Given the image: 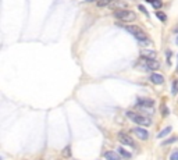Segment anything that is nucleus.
I'll use <instances>...</instances> for the list:
<instances>
[{
	"mask_svg": "<svg viewBox=\"0 0 178 160\" xmlns=\"http://www.w3.org/2000/svg\"><path fill=\"white\" fill-rule=\"evenodd\" d=\"M145 63H146V67L149 70H153V71H156L159 70V67H160V63L155 60V59H146L145 57Z\"/></svg>",
	"mask_w": 178,
	"mask_h": 160,
	"instance_id": "nucleus-6",
	"label": "nucleus"
},
{
	"mask_svg": "<svg viewBox=\"0 0 178 160\" xmlns=\"http://www.w3.org/2000/svg\"><path fill=\"white\" fill-rule=\"evenodd\" d=\"M118 141L123 143V145H127V146H134V141H132V138L131 137H128L127 134H124V132H118Z\"/></svg>",
	"mask_w": 178,
	"mask_h": 160,
	"instance_id": "nucleus-5",
	"label": "nucleus"
},
{
	"mask_svg": "<svg viewBox=\"0 0 178 160\" xmlns=\"http://www.w3.org/2000/svg\"><path fill=\"white\" fill-rule=\"evenodd\" d=\"M110 7H120L121 10H124L123 7H127V3L125 1H120V0H118V1H114V0H113V3L110 4Z\"/></svg>",
	"mask_w": 178,
	"mask_h": 160,
	"instance_id": "nucleus-10",
	"label": "nucleus"
},
{
	"mask_svg": "<svg viewBox=\"0 0 178 160\" xmlns=\"http://www.w3.org/2000/svg\"><path fill=\"white\" fill-rule=\"evenodd\" d=\"M117 152H118V153H120L121 156H124L125 159H129V157H131V153H128V152H127V150L124 149L123 146H120V148L117 149Z\"/></svg>",
	"mask_w": 178,
	"mask_h": 160,
	"instance_id": "nucleus-12",
	"label": "nucleus"
},
{
	"mask_svg": "<svg viewBox=\"0 0 178 160\" xmlns=\"http://www.w3.org/2000/svg\"><path fill=\"white\" fill-rule=\"evenodd\" d=\"M142 54H143V56L146 54V59H153V57L156 56V53H155V52H152V50H146V53L143 52Z\"/></svg>",
	"mask_w": 178,
	"mask_h": 160,
	"instance_id": "nucleus-18",
	"label": "nucleus"
},
{
	"mask_svg": "<svg viewBox=\"0 0 178 160\" xmlns=\"http://www.w3.org/2000/svg\"><path fill=\"white\" fill-rule=\"evenodd\" d=\"M156 17L159 18V20H160V21H163V22L167 20V15H166L163 11H156Z\"/></svg>",
	"mask_w": 178,
	"mask_h": 160,
	"instance_id": "nucleus-15",
	"label": "nucleus"
},
{
	"mask_svg": "<svg viewBox=\"0 0 178 160\" xmlns=\"http://www.w3.org/2000/svg\"><path fill=\"white\" fill-rule=\"evenodd\" d=\"M127 117L129 118V120H132V121L136 123V124L142 125V127H147V125L152 124V120H150L149 117L141 116V114H136V113H134V111H127Z\"/></svg>",
	"mask_w": 178,
	"mask_h": 160,
	"instance_id": "nucleus-3",
	"label": "nucleus"
},
{
	"mask_svg": "<svg viewBox=\"0 0 178 160\" xmlns=\"http://www.w3.org/2000/svg\"><path fill=\"white\" fill-rule=\"evenodd\" d=\"M105 157H106V160H120V155H118L117 152L109 150V152L105 153Z\"/></svg>",
	"mask_w": 178,
	"mask_h": 160,
	"instance_id": "nucleus-9",
	"label": "nucleus"
},
{
	"mask_svg": "<svg viewBox=\"0 0 178 160\" xmlns=\"http://www.w3.org/2000/svg\"><path fill=\"white\" fill-rule=\"evenodd\" d=\"M113 15H114V18H117V20H120V21L123 22H131L134 21V20H136V14L134 13V11L131 10H117L113 13Z\"/></svg>",
	"mask_w": 178,
	"mask_h": 160,
	"instance_id": "nucleus-2",
	"label": "nucleus"
},
{
	"mask_svg": "<svg viewBox=\"0 0 178 160\" xmlns=\"http://www.w3.org/2000/svg\"><path fill=\"white\" fill-rule=\"evenodd\" d=\"M170 160H178V149L171 152V155H170Z\"/></svg>",
	"mask_w": 178,
	"mask_h": 160,
	"instance_id": "nucleus-17",
	"label": "nucleus"
},
{
	"mask_svg": "<svg viewBox=\"0 0 178 160\" xmlns=\"http://www.w3.org/2000/svg\"><path fill=\"white\" fill-rule=\"evenodd\" d=\"M132 132H134L139 139H142V141H146V139L149 138V132H147V129H145V128H142V127L132 128Z\"/></svg>",
	"mask_w": 178,
	"mask_h": 160,
	"instance_id": "nucleus-4",
	"label": "nucleus"
},
{
	"mask_svg": "<svg viewBox=\"0 0 178 160\" xmlns=\"http://www.w3.org/2000/svg\"><path fill=\"white\" fill-rule=\"evenodd\" d=\"M124 29L128 31L131 35H134L141 43H147V41H149L147 36H146V33L143 32V29L139 28V27H136V25H125Z\"/></svg>",
	"mask_w": 178,
	"mask_h": 160,
	"instance_id": "nucleus-1",
	"label": "nucleus"
},
{
	"mask_svg": "<svg viewBox=\"0 0 178 160\" xmlns=\"http://www.w3.org/2000/svg\"><path fill=\"white\" fill-rule=\"evenodd\" d=\"M178 92V81H174L173 84V93H177Z\"/></svg>",
	"mask_w": 178,
	"mask_h": 160,
	"instance_id": "nucleus-20",
	"label": "nucleus"
},
{
	"mask_svg": "<svg viewBox=\"0 0 178 160\" xmlns=\"http://www.w3.org/2000/svg\"><path fill=\"white\" fill-rule=\"evenodd\" d=\"M63 156L64 157H70V156H71V149H70V146H67V148H64L63 149Z\"/></svg>",
	"mask_w": 178,
	"mask_h": 160,
	"instance_id": "nucleus-16",
	"label": "nucleus"
},
{
	"mask_svg": "<svg viewBox=\"0 0 178 160\" xmlns=\"http://www.w3.org/2000/svg\"><path fill=\"white\" fill-rule=\"evenodd\" d=\"M86 1H95V0H86Z\"/></svg>",
	"mask_w": 178,
	"mask_h": 160,
	"instance_id": "nucleus-23",
	"label": "nucleus"
},
{
	"mask_svg": "<svg viewBox=\"0 0 178 160\" xmlns=\"http://www.w3.org/2000/svg\"><path fill=\"white\" fill-rule=\"evenodd\" d=\"M139 10L142 11V13H145V15H147V11L145 10V7H143V6H139Z\"/></svg>",
	"mask_w": 178,
	"mask_h": 160,
	"instance_id": "nucleus-22",
	"label": "nucleus"
},
{
	"mask_svg": "<svg viewBox=\"0 0 178 160\" xmlns=\"http://www.w3.org/2000/svg\"><path fill=\"white\" fill-rule=\"evenodd\" d=\"M175 43H177V45H178V38H177V41H175Z\"/></svg>",
	"mask_w": 178,
	"mask_h": 160,
	"instance_id": "nucleus-24",
	"label": "nucleus"
},
{
	"mask_svg": "<svg viewBox=\"0 0 178 160\" xmlns=\"http://www.w3.org/2000/svg\"><path fill=\"white\" fill-rule=\"evenodd\" d=\"M149 3H152V6L155 7V9H160L161 6H163V1L161 0H147Z\"/></svg>",
	"mask_w": 178,
	"mask_h": 160,
	"instance_id": "nucleus-13",
	"label": "nucleus"
},
{
	"mask_svg": "<svg viewBox=\"0 0 178 160\" xmlns=\"http://www.w3.org/2000/svg\"><path fill=\"white\" fill-rule=\"evenodd\" d=\"M153 105H155L153 100H149V99H139L136 107H142V109H145V107H153Z\"/></svg>",
	"mask_w": 178,
	"mask_h": 160,
	"instance_id": "nucleus-8",
	"label": "nucleus"
},
{
	"mask_svg": "<svg viewBox=\"0 0 178 160\" xmlns=\"http://www.w3.org/2000/svg\"><path fill=\"white\" fill-rule=\"evenodd\" d=\"M177 141V137H173V138H170V139H167V141H164L163 142V145H167V143H173V142H175Z\"/></svg>",
	"mask_w": 178,
	"mask_h": 160,
	"instance_id": "nucleus-19",
	"label": "nucleus"
},
{
	"mask_svg": "<svg viewBox=\"0 0 178 160\" xmlns=\"http://www.w3.org/2000/svg\"><path fill=\"white\" fill-rule=\"evenodd\" d=\"M113 0H97V7H109Z\"/></svg>",
	"mask_w": 178,
	"mask_h": 160,
	"instance_id": "nucleus-11",
	"label": "nucleus"
},
{
	"mask_svg": "<svg viewBox=\"0 0 178 160\" xmlns=\"http://www.w3.org/2000/svg\"><path fill=\"white\" fill-rule=\"evenodd\" d=\"M150 81H152L153 84H156V85H161V84L164 82V78H163V75L161 74L153 73V74L150 75Z\"/></svg>",
	"mask_w": 178,
	"mask_h": 160,
	"instance_id": "nucleus-7",
	"label": "nucleus"
},
{
	"mask_svg": "<svg viewBox=\"0 0 178 160\" xmlns=\"http://www.w3.org/2000/svg\"><path fill=\"white\" fill-rule=\"evenodd\" d=\"M168 114V109H166V106L163 105V116H167Z\"/></svg>",
	"mask_w": 178,
	"mask_h": 160,
	"instance_id": "nucleus-21",
	"label": "nucleus"
},
{
	"mask_svg": "<svg viewBox=\"0 0 178 160\" xmlns=\"http://www.w3.org/2000/svg\"><path fill=\"white\" fill-rule=\"evenodd\" d=\"M171 132V127H167V128H164L161 132H159L157 134V138H163V137H166L167 134H170Z\"/></svg>",
	"mask_w": 178,
	"mask_h": 160,
	"instance_id": "nucleus-14",
	"label": "nucleus"
}]
</instances>
